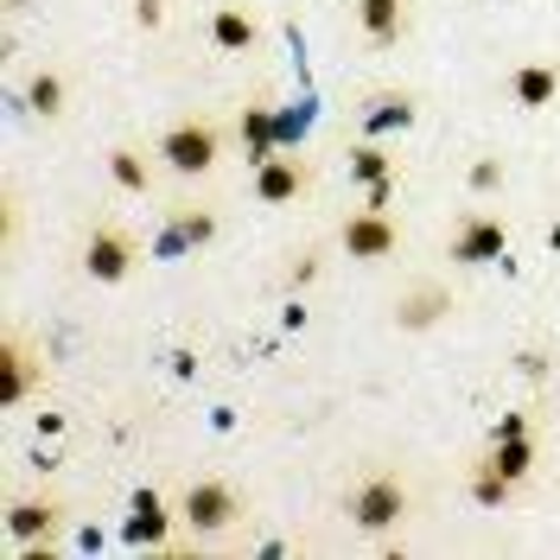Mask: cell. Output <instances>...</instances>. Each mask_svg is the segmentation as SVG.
I'll use <instances>...</instances> for the list:
<instances>
[{
    "mask_svg": "<svg viewBox=\"0 0 560 560\" xmlns=\"http://www.w3.org/2000/svg\"><path fill=\"white\" fill-rule=\"evenodd\" d=\"M166 528H173L166 497L160 490H135V503H128V541L135 548H166Z\"/></svg>",
    "mask_w": 560,
    "mask_h": 560,
    "instance_id": "cell-11",
    "label": "cell"
},
{
    "mask_svg": "<svg viewBox=\"0 0 560 560\" xmlns=\"http://www.w3.org/2000/svg\"><path fill=\"white\" fill-rule=\"evenodd\" d=\"M236 516H243V497H236V485H223V478H191L185 497H178V523L198 528V535H223Z\"/></svg>",
    "mask_w": 560,
    "mask_h": 560,
    "instance_id": "cell-3",
    "label": "cell"
},
{
    "mask_svg": "<svg viewBox=\"0 0 560 560\" xmlns=\"http://www.w3.org/2000/svg\"><path fill=\"white\" fill-rule=\"evenodd\" d=\"M338 243H345L350 261H388V255L401 248V223H395L388 210L363 205V210H350V223L338 230Z\"/></svg>",
    "mask_w": 560,
    "mask_h": 560,
    "instance_id": "cell-6",
    "label": "cell"
},
{
    "mask_svg": "<svg viewBox=\"0 0 560 560\" xmlns=\"http://www.w3.org/2000/svg\"><path fill=\"white\" fill-rule=\"evenodd\" d=\"M306 185H313V166H306V160H287V153L255 160V191H261V205H293Z\"/></svg>",
    "mask_w": 560,
    "mask_h": 560,
    "instance_id": "cell-9",
    "label": "cell"
},
{
    "mask_svg": "<svg viewBox=\"0 0 560 560\" xmlns=\"http://www.w3.org/2000/svg\"><path fill=\"white\" fill-rule=\"evenodd\" d=\"M548 248H560V223H555V230H548Z\"/></svg>",
    "mask_w": 560,
    "mask_h": 560,
    "instance_id": "cell-26",
    "label": "cell"
},
{
    "mask_svg": "<svg viewBox=\"0 0 560 560\" xmlns=\"http://www.w3.org/2000/svg\"><path fill=\"white\" fill-rule=\"evenodd\" d=\"M33 388H45V357L33 350L26 331H7V338H0V401L20 408Z\"/></svg>",
    "mask_w": 560,
    "mask_h": 560,
    "instance_id": "cell-7",
    "label": "cell"
},
{
    "mask_svg": "<svg viewBox=\"0 0 560 560\" xmlns=\"http://www.w3.org/2000/svg\"><path fill=\"white\" fill-rule=\"evenodd\" d=\"M471 185H478V191H497V185H503V160H478V166H471Z\"/></svg>",
    "mask_w": 560,
    "mask_h": 560,
    "instance_id": "cell-25",
    "label": "cell"
},
{
    "mask_svg": "<svg viewBox=\"0 0 560 560\" xmlns=\"http://www.w3.org/2000/svg\"><path fill=\"white\" fill-rule=\"evenodd\" d=\"M415 121V96H376L370 115H363V128L370 135H388V128H408Z\"/></svg>",
    "mask_w": 560,
    "mask_h": 560,
    "instance_id": "cell-21",
    "label": "cell"
},
{
    "mask_svg": "<svg viewBox=\"0 0 560 560\" xmlns=\"http://www.w3.org/2000/svg\"><path fill=\"white\" fill-rule=\"evenodd\" d=\"M446 313H453V293H446L440 280H420V287H408V293L395 300V325H401V331H433Z\"/></svg>",
    "mask_w": 560,
    "mask_h": 560,
    "instance_id": "cell-10",
    "label": "cell"
},
{
    "mask_svg": "<svg viewBox=\"0 0 560 560\" xmlns=\"http://www.w3.org/2000/svg\"><path fill=\"white\" fill-rule=\"evenodd\" d=\"M350 178H363V185H383V178H395V160H388L376 140H363V147H350Z\"/></svg>",
    "mask_w": 560,
    "mask_h": 560,
    "instance_id": "cell-22",
    "label": "cell"
},
{
    "mask_svg": "<svg viewBox=\"0 0 560 560\" xmlns=\"http://www.w3.org/2000/svg\"><path fill=\"white\" fill-rule=\"evenodd\" d=\"M485 458L510 478V485H523L528 471H535V440H528V433H490V453Z\"/></svg>",
    "mask_w": 560,
    "mask_h": 560,
    "instance_id": "cell-15",
    "label": "cell"
},
{
    "mask_svg": "<svg viewBox=\"0 0 560 560\" xmlns=\"http://www.w3.org/2000/svg\"><path fill=\"white\" fill-rule=\"evenodd\" d=\"M471 497H478L485 510H503V503L516 497V485H510V478H503L490 458H478V465H471Z\"/></svg>",
    "mask_w": 560,
    "mask_h": 560,
    "instance_id": "cell-20",
    "label": "cell"
},
{
    "mask_svg": "<svg viewBox=\"0 0 560 560\" xmlns=\"http://www.w3.org/2000/svg\"><path fill=\"white\" fill-rule=\"evenodd\" d=\"M108 178H115L121 191L147 198V185H153V166H147V153H135V147H115V153H108Z\"/></svg>",
    "mask_w": 560,
    "mask_h": 560,
    "instance_id": "cell-18",
    "label": "cell"
},
{
    "mask_svg": "<svg viewBox=\"0 0 560 560\" xmlns=\"http://www.w3.org/2000/svg\"><path fill=\"white\" fill-rule=\"evenodd\" d=\"M255 38H261V26H255L248 7H217V13H210V45H217V51H248Z\"/></svg>",
    "mask_w": 560,
    "mask_h": 560,
    "instance_id": "cell-14",
    "label": "cell"
},
{
    "mask_svg": "<svg viewBox=\"0 0 560 560\" xmlns=\"http://www.w3.org/2000/svg\"><path fill=\"white\" fill-rule=\"evenodd\" d=\"M58 523H65V503H58V497H13V503H7V535H13L20 555L45 548V541L58 535Z\"/></svg>",
    "mask_w": 560,
    "mask_h": 560,
    "instance_id": "cell-8",
    "label": "cell"
},
{
    "mask_svg": "<svg viewBox=\"0 0 560 560\" xmlns=\"http://www.w3.org/2000/svg\"><path fill=\"white\" fill-rule=\"evenodd\" d=\"M26 108L45 115V121L65 115V77H58V70H33V83H26Z\"/></svg>",
    "mask_w": 560,
    "mask_h": 560,
    "instance_id": "cell-19",
    "label": "cell"
},
{
    "mask_svg": "<svg viewBox=\"0 0 560 560\" xmlns=\"http://www.w3.org/2000/svg\"><path fill=\"white\" fill-rule=\"evenodd\" d=\"M357 26L376 45H395L401 26H408V0H357Z\"/></svg>",
    "mask_w": 560,
    "mask_h": 560,
    "instance_id": "cell-13",
    "label": "cell"
},
{
    "mask_svg": "<svg viewBox=\"0 0 560 560\" xmlns=\"http://www.w3.org/2000/svg\"><path fill=\"white\" fill-rule=\"evenodd\" d=\"M350 523L363 528V535H388V528L408 523V510H415V497L401 485V471H370V478H357L345 497Z\"/></svg>",
    "mask_w": 560,
    "mask_h": 560,
    "instance_id": "cell-1",
    "label": "cell"
},
{
    "mask_svg": "<svg viewBox=\"0 0 560 560\" xmlns=\"http://www.w3.org/2000/svg\"><path fill=\"white\" fill-rule=\"evenodd\" d=\"M313 275H318V248H300V255H293V268H287V287H306Z\"/></svg>",
    "mask_w": 560,
    "mask_h": 560,
    "instance_id": "cell-23",
    "label": "cell"
},
{
    "mask_svg": "<svg viewBox=\"0 0 560 560\" xmlns=\"http://www.w3.org/2000/svg\"><path fill=\"white\" fill-rule=\"evenodd\" d=\"M140 261V243L121 230V223H96L90 236H83V275L115 287V280H128V268Z\"/></svg>",
    "mask_w": 560,
    "mask_h": 560,
    "instance_id": "cell-5",
    "label": "cell"
},
{
    "mask_svg": "<svg viewBox=\"0 0 560 560\" xmlns=\"http://www.w3.org/2000/svg\"><path fill=\"white\" fill-rule=\"evenodd\" d=\"M153 153L166 160V173L178 178H205L217 160H223V128L210 121V115H185V121H173L166 135L153 140Z\"/></svg>",
    "mask_w": 560,
    "mask_h": 560,
    "instance_id": "cell-2",
    "label": "cell"
},
{
    "mask_svg": "<svg viewBox=\"0 0 560 560\" xmlns=\"http://www.w3.org/2000/svg\"><path fill=\"white\" fill-rule=\"evenodd\" d=\"M503 248H510V223L497 210H465L446 255H453L458 268H490V261H503Z\"/></svg>",
    "mask_w": 560,
    "mask_h": 560,
    "instance_id": "cell-4",
    "label": "cell"
},
{
    "mask_svg": "<svg viewBox=\"0 0 560 560\" xmlns=\"http://www.w3.org/2000/svg\"><path fill=\"white\" fill-rule=\"evenodd\" d=\"M135 20L147 33H160V26H166V0H135Z\"/></svg>",
    "mask_w": 560,
    "mask_h": 560,
    "instance_id": "cell-24",
    "label": "cell"
},
{
    "mask_svg": "<svg viewBox=\"0 0 560 560\" xmlns=\"http://www.w3.org/2000/svg\"><path fill=\"white\" fill-rule=\"evenodd\" d=\"M555 90H560V70L548 65V58L510 70V96H516V108H548L555 103Z\"/></svg>",
    "mask_w": 560,
    "mask_h": 560,
    "instance_id": "cell-12",
    "label": "cell"
},
{
    "mask_svg": "<svg viewBox=\"0 0 560 560\" xmlns=\"http://www.w3.org/2000/svg\"><path fill=\"white\" fill-rule=\"evenodd\" d=\"M280 128H287V121H280L268 103H248V108H243V121H236V135H243L248 160H268V153H275V135H280Z\"/></svg>",
    "mask_w": 560,
    "mask_h": 560,
    "instance_id": "cell-16",
    "label": "cell"
},
{
    "mask_svg": "<svg viewBox=\"0 0 560 560\" xmlns=\"http://www.w3.org/2000/svg\"><path fill=\"white\" fill-rule=\"evenodd\" d=\"M205 243H217V217H210V210L178 205L173 230H166V248H205Z\"/></svg>",
    "mask_w": 560,
    "mask_h": 560,
    "instance_id": "cell-17",
    "label": "cell"
}]
</instances>
